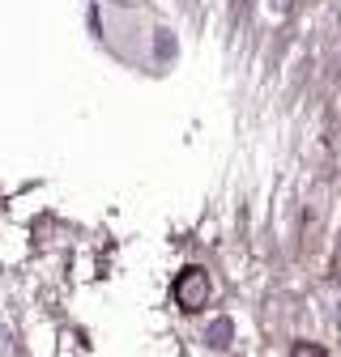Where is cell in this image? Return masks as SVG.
Returning a JSON list of instances; mask_svg holds the SVG:
<instances>
[{"instance_id":"cell-1","label":"cell","mask_w":341,"mask_h":357,"mask_svg":"<svg viewBox=\"0 0 341 357\" xmlns=\"http://www.w3.org/2000/svg\"><path fill=\"white\" fill-rule=\"evenodd\" d=\"M170 294H175V306L184 310V315H201L205 302H209V277H205V268H184V273L175 277V285H170Z\"/></svg>"},{"instance_id":"cell-2","label":"cell","mask_w":341,"mask_h":357,"mask_svg":"<svg viewBox=\"0 0 341 357\" xmlns=\"http://www.w3.org/2000/svg\"><path fill=\"white\" fill-rule=\"evenodd\" d=\"M226 336H231V324H226V319H218V324H213V332H209V344H218V349H222V344H226Z\"/></svg>"},{"instance_id":"cell-3","label":"cell","mask_w":341,"mask_h":357,"mask_svg":"<svg viewBox=\"0 0 341 357\" xmlns=\"http://www.w3.org/2000/svg\"><path fill=\"white\" fill-rule=\"evenodd\" d=\"M290 353H294V357H324V349H320V344H294Z\"/></svg>"}]
</instances>
